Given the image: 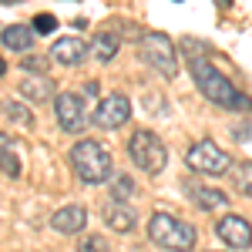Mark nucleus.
Masks as SVG:
<instances>
[{
  "instance_id": "obj_1",
  "label": "nucleus",
  "mask_w": 252,
  "mask_h": 252,
  "mask_svg": "<svg viewBox=\"0 0 252 252\" xmlns=\"http://www.w3.org/2000/svg\"><path fill=\"white\" fill-rule=\"evenodd\" d=\"M189 71H192L198 91L209 97L212 104L229 108V111H252V97L242 94L232 81L225 78V74H219V71H215L205 58H192V61H189Z\"/></svg>"
},
{
  "instance_id": "obj_2",
  "label": "nucleus",
  "mask_w": 252,
  "mask_h": 252,
  "mask_svg": "<svg viewBox=\"0 0 252 252\" xmlns=\"http://www.w3.org/2000/svg\"><path fill=\"white\" fill-rule=\"evenodd\" d=\"M71 168L78 175L84 185H101V182H108L111 175H115V161H111V152L101 145V141H78L74 148H71Z\"/></svg>"
},
{
  "instance_id": "obj_3",
  "label": "nucleus",
  "mask_w": 252,
  "mask_h": 252,
  "mask_svg": "<svg viewBox=\"0 0 252 252\" xmlns=\"http://www.w3.org/2000/svg\"><path fill=\"white\" fill-rule=\"evenodd\" d=\"M148 239L161 249H192L198 242V232L185 219H175L168 212H155L152 222H148Z\"/></svg>"
},
{
  "instance_id": "obj_4",
  "label": "nucleus",
  "mask_w": 252,
  "mask_h": 252,
  "mask_svg": "<svg viewBox=\"0 0 252 252\" xmlns=\"http://www.w3.org/2000/svg\"><path fill=\"white\" fill-rule=\"evenodd\" d=\"M128 155H131V161H135L141 172L148 175H158L161 168H165V161H168V148H165V141L155 135V131H135L131 135V141H128Z\"/></svg>"
},
{
  "instance_id": "obj_5",
  "label": "nucleus",
  "mask_w": 252,
  "mask_h": 252,
  "mask_svg": "<svg viewBox=\"0 0 252 252\" xmlns=\"http://www.w3.org/2000/svg\"><path fill=\"white\" fill-rule=\"evenodd\" d=\"M138 51H141V61L148 67H155L161 78H175L178 74V58H175V47L165 34H155V31L145 34L138 40Z\"/></svg>"
},
{
  "instance_id": "obj_6",
  "label": "nucleus",
  "mask_w": 252,
  "mask_h": 252,
  "mask_svg": "<svg viewBox=\"0 0 252 252\" xmlns=\"http://www.w3.org/2000/svg\"><path fill=\"white\" fill-rule=\"evenodd\" d=\"M185 161H189V168L198 175H225L232 168V158L225 155L215 141H195L192 148L185 152Z\"/></svg>"
},
{
  "instance_id": "obj_7",
  "label": "nucleus",
  "mask_w": 252,
  "mask_h": 252,
  "mask_svg": "<svg viewBox=\"0 0 252 252\" xmlns=\"http://www.w3.org/2000/svg\"><path fill=\"white\" fill-rule=\"evenodd\" d=\"M54 115H58V125L67 131V135H81V131L88 128L84 97L74 94V91H61V94H54Z\"/></svg>"
},
{
  "instance_id": "obj_8",
  "label": "nucleus",
  "mask_w": 252,
  "mask_h": 252,
  "mask_svg": "<svg viewBox=\"0 0 252 252\" xmlns=\"http://www.w3.org/2000/svg\"><path fill=\"white\" fill-rule=\"evenodd\" d=\"M128 118H131V101H128L125 94H108L94 108L91 121H94L97 128H104V131H115V128H121Z\"/></svg>"
},
{
  "instance_id": "obj_9",
  "label": "nucleus",
  "mask_w": 252,
  "mask_h": 252,
  "mask_svg": "<svg viewBox=\"0 0 252 252\" xmlns=\"http://www.w3.org/2000/svg\"><path fill=\"white\" fill-rule=\"evenodd\" d=\"M215 235L229 246V249H252V225L242 215H225L215 222Z\"/></svg>"
},
{
  "instance_id": "obj_10",
  "label": "nucleus",
  "mask_w": 252,
  "mask_h": 252,
  "mask_svg": "<svg viewBox=\"0 0 252 252\" xmlns=\"http://www.w3.org/2000/svg\"><path fill=\"white\" fill-rule=\"evenodd\" d=\"M51 225H54V232H61V235H78V232H84V225H88V212H84L81 205H64V209L54 212Z\"/></svg>"
},
{
  "instance_id": "obj_11",
  "label": "nucleus",
  "mask_w": 252,
  "mask_h": 252,
  "mask_svg": "<svg viewBox=\"0 0 252 252\" xmlns=\"http://www.w3.org/2000/svg\"><path fill=\"white\" fill-rule=\"evenodd\" d=\"M88 58V44L78 37H64V40H54V47H51V61H58V64H67V67H74L81 61Z\"/></svg>"
},
{
  "instance_id": "obj_12",
  "label": "nucleus",
  "mask_w": 252,
  "mask_h": 252,
  "mask_svg": "<svg viewBox=\"0 0 252 252\" xmlns=\"http://www.w3.org/2000/svg\"><path fill=\"white\" fill-rule=\"evenodd\" d=\"M3 47L7 51H31L34 47V27H24V24H10V27H3Z\"/></svg>"
},
{
  "instance_id": "obj_13",
  "label": "nucleus",
  "mask_w": 252,
  "mask_h": 252,
  "mask_svg": "<svg viewBox=\"0 0 252 252\" xmlns=\"http://www.w3.org/2000/svg\"><path fill=\"white\" fill-rule=\"evenodd\" d=\"M104 222L115 229V232H135V212L125 205V202H111L108 209H104Z\"/></svg>"
},
{
  "instance_id": "obj_14",
  "label": "nucleus",
  "mask_w": 252,
  "mask_h": 252,
  "mask_svg": "<svg viewBox=\"0 0 252 252\" xmlns=\"http://www.w3.org/2000/svg\"><path fill=\"white\" fill-rule=\"evenodd\" d=\"M189 195L198 209H222L229 205V195L219 192V189H209V185H189Z\"/></svg>"
},
{
  "instance_id": "obj_15",
  "label": "nucleus",
  "mask_w": 252,
  "mask_h": 252,
  "mask_svg": "<svg viewBox=\"0 0 252 252\" xmlns=\"http://www.w3.org/2000/svg\"><path fill=\"white\" fill-rule=\"evenodd\" d=\"M20 94L24 97H31V101H47V97L54 94V81L51 78H44V74H37V78H34V74H31V78H24L20 81Z\"/></svg>"
},
{
  "instance_id": "obj_16",
  "label": "nucleus",
  "mask_w": 252,
  "mask_h": 252,
  "mask_svg": "<svg viewBox=\"0 0 252 252\" xmlns=\"http://www.w3.org/2000/svg\"><path fill=\"white\" fill-rule=\"evenodd\" d=\"M118 47H121V40H118V34H111V31H101V34H94V40H91V51H94V58L101 61V64L115 61Z\"/></svg>"
},
{
  "instance_id": "obj_17",
  "label": "nucleus",
  "mask_w": 252,
  "mask_h": 252,
  "mask_svg": "<svg viewBox=\"0 0 252 252\" xmlns=\"http://www.w3.org/2000/svg\"><path fill=\"white\" fill-rule=\"evenodd\" d=\"M0 172L10 175V178L20 175V161H17V155L10 152V138L3 135V131H0Z\"/></svg>"
},
{
  "instance_id": "obj_18",
  "label": "nucleus",
  "mask_w": 252,
  "mask_h": 252,
  "mask_svg": "<svg viewBox=\"0 0 252 252\" xmlns=\"http://www.w3.org/2000/svg\"><path fill=\"white\" fill-rule=\"evenodd\" d=\"M232 178H235V189L252 198V161H242L239 168H232Z\"/></svg>"
},
{
  "instance_id": "obj_19",
  "label": "nucleus",
  "mask_w": 252,
  "mask_h": 252,
  "mask_svg": "<svg viewBox=\"0 0 252 252\" xmlns=\"http://www.w3.org/2000/svg\"><path fill=\"white\" fill-rule=\"evenodd\" d=\"M131 195H135V182H131L128 175H118L115 182H111V198H115V202H128Z\"/></svg>"
},
{
  "instance_id": "obj_20",
  "label": "nucleus",
  "mask_w": 252,
  "mask_h": 252,
  "mask_svg": "<svg viewBox=\"0 0 252 252\" xmlns=\"http://www.w3.org/2000/svg\"><path fill=\"white\" fill-rule=\"evenodd\" d=\"M31 27H34V34H54L58 31V17L54 14H37Z\"/></svg>"
},
{
  "instance_id": "obj_21",
  "label": "nucleus",
  "mask_w": 252,
  "mask_h": 252,
  "mask_svg": "<svg viewBox=\"0 0 252 252\" xmlns=\"http://www.w3.org/2000/svg\"><path fill=\"white\" fill-rule=\"evenodd\" d=\"M7 118L20 125V128H31V111L24 108V104H7Z\"/></svg>"
},
{
  "instance_id": "obj_22",
  "label": "nucleus",
  "mask_w": 252,
  "mask_h": 252,
  "mask_svg": "<svg viewBox=\"0 0 252 252\" xmlns=\"http://www.w3.org/2000/svg\"><path fill=\"white\" fill-rule=\"evenodd\" d=\"M20 67H24V71H31V74H34V71H37V74H44L47 61H44V58H34V54H31V58H24V61H20Z\"/></svg>"
},
{
  "instance_id": "obj_23",
  "label": "nucleus",
  "mask_w": 252,
  "mask_h": 252,
  "mask_svg": "<svg viewBox=\"0 0 252 252\" xmlns=\"http://www.w3.org/2000/svg\"><path fill=\"white\" fill-rule=\"evenodd\" d=\"M81 249H108V242L101 239V235H91V239H84V246Z\"/></svg>"
},
{
  "instance_id": "obj_24",
  "label": "nucleus",
  "mask_w": 252,
  "mask_h": 252,
  "mask_svg": "<svg viewBox=\"0 0 252 252\" xmlns=\"http://www.w3.org/2000/svg\"><path fill=\"white\" fill-rule=\"evenodd\" d=\"M97 91H101V84H97V81H88V84H84V97H94Z\"/></svg>"
},
{
  "instance_id": "obj_25",
  "label": "nucleus",
  "mask_w": 252,
  "mask_h": 252,
  "mask_svg": "<svg viewBox=\"0 0 252 252\" xmlns=\"http://www.w3.org/2000/svg\"><path fill=\"white\" fill-rule=\"evenodd\" d=\"M215 7H232V0H215Z\"/></svg>"
},
{
  "instance_id": "obj_26",
  "label": "nucleus",
  "mask_w": 252,
  "mask_h": 252,
  "mask_svg": "<svg viewBox=\"0 0 252 252\" xmlns=\"http://www.w3.org/2000/svg\"><path fill=\"white\" fill-rule=\"evenodd\" d=\"M3 74H7V61L0 58V78H3Z\"/></svg>"
}]
</instances>
